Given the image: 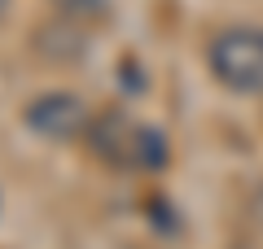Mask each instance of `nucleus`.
I'll return each mask as SVG.
<instances>
[{"mask_svg": "<svg viewBox=\"0 0 263 249\" xmlns=\"http://www.w3.org/2000/svg\"><path fill=\"white\" fill-rule=\"evenodd\" d=\"M211 74L224 88L246 96H263V31L259 27H228L211 39Z\"/></svg>", "mask_w": 263, "mask_h": 249, "instance_id": "1", "label": "nucleus"}, {"mask_svg": "<svg viewBox=\"0 0 263 249\" xmlns=\"http://www.w3.org/2000/svg\"><path fill=\"white\" fill-rule=\"evenodd\" d=\"M22 118L44 140H79V136H88L92 114H88L84 96H75V92H44V96H35L27 105Z\"/></svg>", "mask_w": 263, "mask_h": 249, "instance_id": "2", "label": "nucleus"}, {"mask_svg": "<svg viewBox=\"0 0 263 249\" xmlns=\"http://www.w3.org/2000/svg\"><path fill=\"white\" fill-rule=\"evenodd\" d=\"M88 149L101 157L105 166H119V171H132V149H136V122L127 114L110 110L97 114L88 122Z\"/></svg>", "mask_w": 263, "mask_h": 249, "instance_id": "3", "label": "nucleus"}, {"mask_svg": "<svg viewBox=\"0 0 263 249\" xmlns=\"http://www.w3.org/2000/svg\"><path fill=\"white\" fill-rule=\"evenodd\" d=\"M167 166V136L149 122H136V149H132V171H162Z\"/></svg>", "mask_w": 263, "mask_h": 249, "instance_id": "4", "label": "nucleus"}, {"mask_svg": "<svg viewBox=\"0 0 263 249\" xmlns=\"http://www.w3.org/2000/svg\"><path fill=\"white\" fill-rule=\"evenodd\" d=\"M53 5L66 13V18H79V22H88V18H101V13L110 9V0H53Z\"/></svg>", "mask_w": 263, "mask_h": 249, "instance_id": "5", "label": "nucleus"}, {"mask_svg": "<svg viewBox=\"0 0 263 249\" xmlns=\"http://www.w3.org/2000/svg\"><path fill=\"white\" fill-rule=\"evenodd\" d=\"M254 219L263 223V188H259V193H254Z\"/></svg>", "mask_w": 263, "mask_h": 249, "instance_id": "6", "label": "nucleus"}, {"mask_svg": "<svg viewBox=\"0 0 263 249\" xmlns=\"http://www.w3.org/2000/svg\"><path fill=\"white\" fill-rule=\"evenodd\" d=\"M5 9H9V0H0V13H5Z\"/></svg>", "mask_w": 263, "mask_h": 249, "instance_id": "7", "label": "nucleus"}]
</instances>
